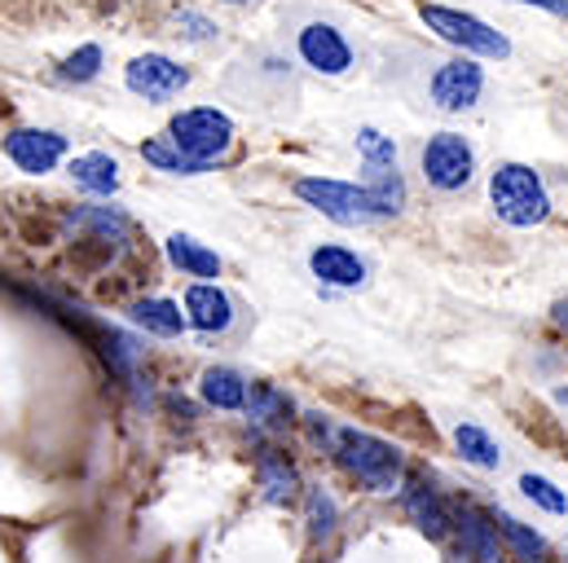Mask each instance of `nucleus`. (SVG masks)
Wrapping results in <instances>:
<instances>
[{
	"mask_svg": "<svg viewBox=\"0 0 568 563\" xmlns=\"http://www.w3.org/2000/svg\"><path fill=\"white\" fill-rule=\"evenodd\" d=\"M406 511H410V520L424 529L432 542L449 538V529H454L449 506L436 498V489H432L427 480H410V489H406Z\"/></svg>",
	"mask_w": 568,
	"mask_h": 563,
	"instance_id": "4468645a",
	"label": "nucleus"
},
{
	"mask_svg": "<svg viewBox=\"0 0 568 563\" xmlns=\"http://www.w3.org/2000/svg\"><path fill=\"white\" fill-rule=\"evenodd\" d=\"M71 176H75V185L89 190V194H115V190H120V163H115L111 154H102V150L71 158Z\"/></svg>",
	"mask_w": 568,
	"mask_h": 563,
	"instance_id": "aec40b11",
	"label": "nucleus"
},
{
	"mask_svg": "<svg viewBox=\"0 0 568 563\" xmlns=\"http://www.w3.org/2000/svg\"><path fill=\"white\" fill-rule=\"evenodd\" d=\"M489 198H494V212L516 229H534L551 216V194L542 176L525 163H498L489 176Z\"/></svg>",
	"mask_w": 568,
	"mask_h": 563,
	"instance_id": "f03ea898",
	"label": "nucleus"
},
{
	"mask_svg": "<svg viewBox=\"0 0 568 563\" xmlns=\"http://www.w3.org/2000/svg\"><path fill=\"white\" fill-rule=\"evenodd\" d=\"M168 137L176 141L185 154L203 158V163H216L230 145H234V124L230 115H221L216 106H194V111H181L168 129Z\"/></svg>",
	"mask_w": 568,
	"mask_h": 563,
	"instance_id": "39448f33",
	"label": "nucleus"
},
{
	"mask_svg": "<svg viewBox=\"0 0 568 563\" xmlns=\"http://www.w3.org/2000/svg\"><path fill=\"white\" fill-rule=\"evenodd\" d=\"M247 388H252V383H247L239 370H230V366L203 370V383H199L203 401L216 406V410H243V406H247Z\"/></svg>",
	"mask_w": 568,
	"mask_h": 563,
	"instance_id": "f3484780",
	"label": "nucleus"
},
{
	"mask_svg": "<svg viewBox=\"0 0 568 563\" xmlns=\"http://www.w3.org/2000/svg\"><path fill=\"white\" fill-rule=\"evenodd\" d=\"M168 260L181 269V274H190V278H221V256L212 252V247H203L199 238H190V234H172L168 238Z\"/></svg>",
	"mask_w": 568,
	"mask_h": 563,
	"instance_id": "dca6fc26",
	"label": "nucleus"
},
{
	"mask_svg": "<svg viewBox=\"0 0 568 563\" xmlns=\"http://www.w3.org/2000/svg\"><path fill=\"white\" fill-rule=\"evenodd\" d=\"M230 4H243V0H230Z\"/></svg>",
	"mask_w": 568,
	"mask_h": 563,
	"instance_id": "c756f323",
	"label": "nucleus"
},
{
	"mask_svg": "<svg viewBox=\"0 0 568 563\" xmlns=\"http://www.w3.org/2000/svg\"><path fill=\"white\" fill-rule=\"evenodd\" d=\"M335 520H339L335 498H331L326 489H313V493H308V538H313V542L331 538V533H335Z\"/></svg>",
	"mask_w": 568,
	"mask_h": 563,
	"instance_id": "b1692460",
	"label": "nucleus"
},
{
	"mask_svg": "<svg viewBox=\"0 0 568 563\" xmlns=\"http://www.w3.org/2000/svg\"><path fill=\"white\" fill-rule=\"evenodd\" d=\"M476 172V150L471 141L458 137V133H436L424 145V176L427 185H436L440 194H454L471 181Z\"/></svg>",
	"mask_w": 568,
	"mask_h": 563,
	"instance_id": "423d86ee",
	"label": "nucleus"
},
{
	"mask_svg": "<svg viewBox=\"0 0 568 563\" xmlns=\"http://www.w3.org/2000/svg\"><path fill=\"white\" fill-rule=\"evenodd\" d=\"M494 524H498V533L507 538V555H511V560H520V563H547L551 560L547 538H542V533H534L529 524H520L516 515L498 511V515H494Z\"/></svg>",
	"mask_w": 568,
	"mask_h": 563,
	"instance_id": "a211bd4d",
	"label": "nucleus"
},
{
	"mask_svg": "<svg viewBox=\"0 0 568 563\" xmlns=\"http://www.w3.org/2000/svg\"><path fill=\"white\" fill-rule=\"evenodd\" d=\"M4 150H9V158H13L22 172L44 176V172H53L58 158L67 154V137H62V133H49V129H18V133L4 137Z\"/></svg>",
	"mask_w": 568,
	"mask_h": 563,
	"instance_id": "9d476101",
	"label": "nucleus"
},
{
	"mask_svg": "<svg viewBox=\"0 0 568 563\" xmlns=\"http://www.w3.org/2000/svg\"><path fill=\"white\" fill-rule=\"evenodd\" d=\"M261 493H265V502H274V506L295 502V493H300V471L286 462L283 453H261Z\"/></svg>",
	"mask_w": 568,
	"mask_h": 563,
	"instance_id": "4be33fe9",
	"label": "nucleus"
},
{
	"mask_svg": "<svg viewBox=\"0 0 568 563\" xmlns=\"http://www.w3.org/2000/svg\"><path fill=\"white\" fill-rule=\"evenodd\" d=\"M419 18H424L440 40L458 44L463 53H480V58H507L511 53L507 35L494 31L489 22L471 18V13H458V9H445V4H419Z\"/></svg>",
	"mask_w": 568,
	"mask_h": 563,
	"instance_id": "20e7f679",
	"label": "nucleus"
},
{
	"mask_svg": "<svg viewBox=\"0 0 568 563\" xmlns=\"http://www.w3.org/2000/svg\"><path fill=\"white\" fill-rule=\"evenodd\" d=\"M480 89H485V71H480L471 58H449V62H440L436 75H432V102H436L445 115L471 111L476 98H480Z\"/></svg>",
	"mask_w": 568,
	"mask_h": 563,
	"instance_id": "0eeeda50",
	"label": "nucleus"
},
{
	"mask_svg": "<svg viewBox=\"0 0 568 563\" xmlns=\"http://www.w3.org/2000/svg\"><path fill=\"white\" fill-rule=\"evenodd\" d=\"M335 458H339V467H344L357 484H366L371 493H393V489H402V480H406V458H402V449L388 444V440H379V436H371V431H357V427H344V431L335 436Z\"/></svg>",
	"mask_w": 568,
	"mask_h": 563,
	"instance_id": "f257e3e1",
	"label": "nucleus"
},
{
	"mask_svg": "<svg viewBox=\"0 0 568 563\" xmlns=\"http://www.w3.org/2000/svg\"><path fill=\"white\" fill-rule=\"evenodd\" d=\"M176 27H185V35H190V40H212V35H216V27H212L203 13H181V18H176Z\"/></svg>",
	"mask_w": 568,
	"mask_h": 563,
	"instance_id": "cd10ccee",
	"label": "nucleus"
},
{
	"mask_svg": "<svg viewBox=\"0 0 568 563\" xmlns=\"http://www.w3.org/2000/svg\"><path fill=\"white\" fill-rule=\"evenodd\" d=\"M129 317L150 330V335H159V339H176L185 326H190V317L172 304V299H138L133 308H129Z\"/></svg>",
	"mask_w": 568,
	"mask_h": 563,
	"instance_id": "6ab92c4d",
	"label": "nucleus"
},
{
	"mask_svg": "<svg viewBox=\"0 0 568 563\" xmlns=\"http://www.w3.org/2000/svg\"><path fill=\"white\" fill-rule=\"evenodd\" d=\"M454 524H458V551H463V560H471V563L507 560V551H503V542H498L494 515H485L480 506H463V511L454 515Z\"/></svg>",
	"mask_w": 568,
	"mask_h": 563,
	"instance_id": "9b49d317",
	"label": "nucleus"
},
{
	"mask_svg": "<svg viewBox=\"0 0 568 563\" xmlns=\"http://www.w3.org/2000/svg\"><path fill=\"white\" fill-rule=\"evenodd\" d=\"M295 49H300L304 66H313L317 75H344L353 66V44L331 22H304L295 35Z\"/></svg>",
	"mask_w": 568,
	"mask_h": 563,
	"instance_id": "6e6552de",
	"label": "nucleus"
},
{
	"mask_svg": "<svg viewBox=\"0 0 568 563\" xmlns=\"http://www.w3.org/2000/svg\"><path fill=\"white\" fill-rule=\"evenodd\" d=\"M520 489H525V498L529 502H538L542 511H551V515H565L568 511V498L551 484V480H542V475H525L520 480Z\"/></svg>",
	"mask_w": 568,
	"mask_h": 563,
	"instance_id": "a878e982",
	"label": "nucleus"
},
{
	"mask_svg": "<svg viewBox=\"0 0 568 563\" xmlns=\"http://www.w3.org/2000/svg\"><path fill=\"white\" fill-rule=\"evenodd\" d=\"M308 269H313V278L326 282V286H362V282H366V260H362L357 252L339 247V243L313 247Z\"/></svg>",
	"mask_w": 568,
	"mask_h": 563,
	"instance_id": "ddd939ff",
	"label": "nucleus"
},
{
	"mask_svg": "<svg viewBox=\"0 0 568 563\" xmlns=\"http://www.w3.org/2000/svg\"><path fill=\"white\" fill-rule=\"evenodd\" d=\"M295 194L308 207H317L326 221H335V225H371V221H384L366 185H348V181H331V176H304V181H295Z\"/></svg>",
	"mask_w": 568,
	"mask_h": 563,
	"instance_id": "7ed1b4c3",
	"label": "nucleus"
},
{
	"mask_svg": "<svg viewBox=\"0 0 568 563\" xmlns=\"http://www.w3.org/2000/svg\"><path fill=\"white\" fill-rule=\"evenodd\" d=\"M142 158L150 163V167L168 172V176H203V172H212V163H203V158L185 154V150H181V145H176L172 137L145 141V145H142Z\"/></svg>",
	"mask_w": 568,
	"mask_h": 563,
	"instance_id": "412c9836",
	"label": "nucleus"
},
{
	"mask_svg": "<svg viewBox=\"0 0 568 563\" xmlns=\"http://www.w3.org/2000/svg\"><path fill=\"white\" fill-rule=\"evenodd\" d=\"M124 84H129L138 98H145V102H172L176 93L190 89V71L176 66L172 58H163V53H145V58H133V62H129Z\"/></svg>",
	"mask_w": 568,
	"mask_h": 563,
	"instance_id": "1a4fd4ad",
	"label": "nucleus"
},
{
	"mask_svg": "<svg viewBox=\"0 0 568 563\" xmlns=\"http://www.w3.org/2000/svg\"><path fill=\"white\" fill-rule=\"evenodd\" d=\"M357 150H362L366 167H397V145H393V137H384L379 129H362L357 133Z\"/></svg>",
	"mask_w": 568,
	"mask_h": 563,
	"instance_id": "393cba45",
	"label": "nucleus"
},
{
	"mask_svg": "<svg viewBox=\"0 0 568 563\" xmlns=\"http://www.w3.org/2000/svg\"><path fill=\"white\" fill-rule=\"evenodd\" d=\"M520 4H538V9H547L556 18H568V0H520Z\"/></svg>",
	"mask_w": 568,
	"mask_h": 563,
	"instance_id": "c85d7f7f",
	"label": "nucleus"
},
{
	"mask_svg": "<svg viewBox=\"0 0 568 563\" xmlns=\"http://www.w3.org/2000/svg\"><path fill=\"white\" fill-rule=\"evenodd\" d=\"M98 71H102V49H98V44H84V49H80V53H71V58H67V66H62V75H67V80H80V84H84V80H93Z\"/></svg>",
	"mask_w": 568,
	"mask_h": 563,
	"instance_id": "bb28decb",
	"label": "nucleus"
},
{
	"mask_svg": "<svg viewBox=\"0 0 568 563\" xmlns=\"http://www.w3.org/2000/svg\"><path fill=\"white\" fill-rule=\"evenodd\" d=\"M185 317L203 335H225L234 326V299L216 282H194L185 290Z\"/></svg>",
	"mask_w": 568,
	"mask_h": 563,
	"instance_id": "f8f14e48",
	"label": "nucleus"
},
{
	"mask_svg": "<svg viewBox=\"0 0 568 563\" xmlns=\"http://www.w3.org/2000/svg\"><path fill=\"white\" fill-rule=\"evenodd\" d=\"M247 419L252 427H261V431H286L291 422H295V406H291V397L278 392L274 383H252L247 388Z\"/></svg>",
	"mask_w": 568,
	"mask_h": 563,
	"instance_id": "2eb2a0df",
	"label": "nucleus"
},
{
	"mask_svg": "<svg viewBox=\"0 0 568 563\" xmlns=\"http://www.w3.org/2000/svg\"><path fill=\"white\" fill-rule=\"evenodd\" d=\"M454 444H458V453H463L471 467H480V471H498V462H503L498 440H494L485 427H476V422H458V427H454Z\"/></svg>",
	"mask_w": 568,
	"mask_h": 563,
	"instance_id": "5701e85b",
	"label": "nucleus"
}]
</instances>
